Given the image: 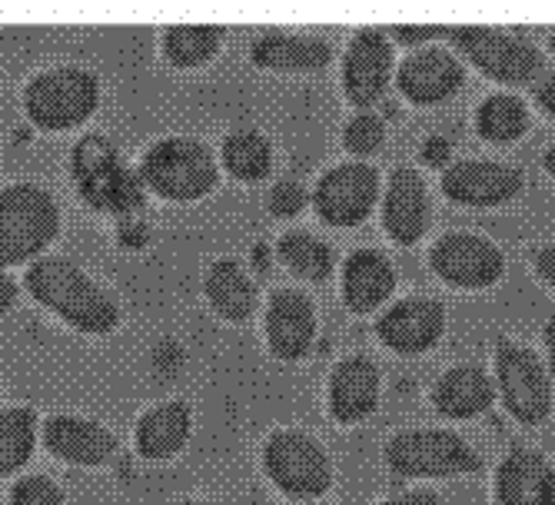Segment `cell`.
<instances>
[{"label":"cell","instance_id":"7c38bea8","mask_svg":"<svg viewBox=\"0 0 555 505\" xmlns=\"http://www.w3.org/2000/svg\"><path fill=\"white\" fill-rule=\"evenodd\" d=\"M392 74V50L379 30H360L343 64V87L357 107H373Z\"/></svg>","mask_w":555,"mask_h":505},{"label":"cell","instance_id":"8992f818","mask_svg":"<svg viewBox=\"0 0 555 505\" xmlns=\"http://www.w3.org/2000/svg\"><path fill=\"white\" fill-rule=\"evenodd\" d=\"M386 459L402 476H449L476 472L482 463L476 452L446 429H413L399 432L386 445Z\"/></svg>","mask_w":555,"mask_h":505},{"label":"cell","instance_id":"8fae6325","mask_svg":"<svg viewBox=\"0 0 555 505\" xmlns=\"http://www.w3.org/2000/svg\"><path fill=\"white\" fill-rule=\"evenodd\" d=\"M433 267L456 286H489L502 276V252L476 233H449L433 249Z\"/></svg>","mask_w":555,"mask_h":505},{"label":"cell","instance_id":"5b68a950","mask_svg":"<svg viewBox=\"0 0 555 505\" xmlns=\"http://www.w3.org/2000/svg\"><path fill=\"white\" fill-rule=\"evenodd\" d=\"M100 100V83L80 67H54L37 74L24 90L27 117L43 130H70L83 124Z\"/></svg>","mask_w":555,"mask_h":505},{"label":"cell","instance_id":"ffe728a7","mask_svg":"<svg viewBox=\"0 0 555 505\" xmlns=\"http://www.w3.org/2000/svg\"><path fill=\"white\" fill-rule=\"evenodd\" d=\"M463 83V67L442 50H423L399 67V90L416 104H436V100L456 93Z\"/></svg>","mask_w":555,"mask_h":505},{"label":"cell","instance_id":"ab89813d","mask_svg":"<svg viewBox=\"0 0 555 505\" xmlns=\"http://www.w3.org/2000/svg\"><path fill=\"white\" fill-rule=\"evenodd\" d=\"M545 346H548V363H552V376H555V316L545 326Z\"/></svg>","mask_w":555,"mask_h":505},{"label":"cell","instance_id":"60d3db41","mask_svg":"<svg viewBox=\"0 0 555 505\" xmlns=\"http://www.w3.org/2000/svg\"><path fill=\"white\" fill-rule=\"evenodd\" d=\"M545 167H548V170L555 173V146H552V150H548V154H545Z\"/></svg>","mask_w":555,"mask_h":505},{"label":"cell","instance_id":"484cf974","mask_svg":"<svg viewBox=\"0 0 555 505\" xmlns=\"http://www.w3.org/2000/svg\"><path fill=\"white\" fill-rule=\"evenodd\" d=\"M34 436H37L34 410L14 406V410L0 413V476L21 469L30 459Z\"/></svg>","mask_w":555,"mask_h":505},{"label":"cell","instance_id":"7402d4cb","mask_svg":"<svg viewBox=\"0 0 555 505\" xmlns=\"http://www.w3.org/2000/svg\"><path fill=\"white\" fill-rule=\"evenodd\" d=\"M254 61L270 70H317L330 61V43L286 30H267L254 40Z\"/></svg>","mask_w":555,"mask_h":505},{"label":"cell","instance_id":"f1b7e54d","mask_svg":"<svg viewBox=\"0 0 555 505\" xmlns=\"http://www.w3.org/2000/svg\"><path fill=\"white\" fill-rule=\"evenodd\" d=\"M280 257L286 260L289 270H296L307 280H326L333 270V249L313 233H302V230H293L280 239Z\"/></svg>","mask_w":555,"mask_h":505},{"label":"cell","instance_id":"603a6c76","mask_svg":"<svg viewBox=\"0 0 555 505\" xmlns=\"http://www.w3.org/2000/svg\"><path fill=\"white\" fill-rule=\"evenodd\" d=\"M190 436V410L183 402H164L137 423V449L143 459H170Z\"/></svg>","mask_w":555,"mask_h":505},{"label":"cell","instance_id":"7a4b0ae2","mask_svg":"<svg viewBox=\"0 0 555 505\" xmlns=\"http://www.w3.org/2000/svg\"><path fill=\"white\" fill-rule=\"evenodd\" d=\"M74 183L93 210L114 217H133L143 207V180L133 173L120 150L100 133H87L70 154Z\"/></svg>","mask_w":555,"mask_h":505},{"label":"cell","instance_id":"9a60e30c","mask_svg":"<svg viewBox=\"0 0 555 505\" xmlns=\"http://www.w3.org/2000/svg\"><path fill=\"white\" fill-rule=\"evenodd\" d=\"M267 336L280 360H299L313 346L317 336V313L313 302L299 289H280L270 299L267 313Z\"/></svg>","mask_w":555,"mask_h":505},{"label":"cell","instance_id":"9c48e42d","mask_svg":"<svg viewBox=\"0 0 555 505\" xmlns=\"http://www.w3.org/2000/svg\"><path fill=\"white\" fill-rule=\"evenodd\" d=\"M379 193V177L366 164H343L320 180L317 213L333 226H357L370 217Z\"/></svg>","mask_w":555,"mask_h":505},{"label":"cell","instance_id":"4316f807","mask_svg":"<svg viewBox=\"0 0 555 505\" xmlns=\"http://www.w3.org/2000/svg\"><path fill=\"white\" fill-rule=\"evenodd\" d=\"M220 27H204V24H173L167 27L164 50L177 67H199L207 64L217 47H220Z\"/></svg>","mask_w":555,"mask_h":505},{"label":"cell","instance_id":"52a82bcc","mask_svg":"<svg viewBox=\"0 0 555 505\" xmlns=\"http://www.w3.org/2000/svg\"><path fill=\"white\" fill-rule=\"evenodd\" d=\"M263 463H267L270 479L293 498L323 495L333 479L330 459L320 449V442H313L307 432H296V429H283L267 442Z\"/></svg>","mask_w":555,"mask_h":505},{"label":"cell","instance_id":"f35d334b","mask_svg":"<svg viewBox=\"0 0 555 505\" xmlns=\"http://www.w3.org/2000/svg\"><path fill=\"white\" fill-rule=\"evenodd\" d=\"M539 104L555 117V74L542 80V87H539Z\"/></svg>","mask_w":555,"mask_h":505},{"label":"cell","instance_id":"ba28073f","mask_svg":"<svg viewBox=\"0 0 555 505\" xmlns=\"http://www.w3.org/2000/svg\"><path fill=\"white\" fill-rule=\"evenodd\" d=\"M452 37L473 64L502 83H529L542 70L539 50L499 27H456Z\"/></svg>","mask_w":555,"mask_h":505},{"label":"cell","instance_id":"74e56055","mask_svg":"<svg viewBox=\"0 0 555 505\" xmlns=\"http://www.w3.org/2000/svg\"><path fill=\"white\" fill-rule=\"evenodd\" d=\"M386 505H439L433 492H406V495H399V498H389Z\"/></svg>","mask_w":555,"mask_h":505},{"label":"cell","instance_id":"1f68e13d","mask_svg":"<svg viewBox=\"0 0 555 505\" xmlns=\"http://www.w3.org/2000/svg\"><path fill=\"white\" fill-rule=\"evenodd\" d=\"M14 505H64V495L61 489L43 479V476H27L14 485V495H11Z\"/></svg>","mask_w":555,"mask_h":505},{"label":"cell","instance_id":"d590c367","mask_svg":"<svg viewBox=\"0 0 555 505\" xmlns=\"http://www.w3.org/2000/svg\"><path fill=\"white\" fill-rule=\"evenodd\" d=\"M14 299H17V286L8 273H0V313H8L14 307Z\"/></svg>","mask_w":555,"mask_h":505},{"label":"cell","instance_id":"30bf717a","mask_svg":"<svg viewBox=\"0 0 555 505\" xmlns=\"http://www.w3.org/2000/svg\"><path fill=\"white\" fill-rule=\"evenodd\" d=\"M499 386H502V399H506V406L513 410L516 419L522 423L545 419L552 406V389H548L545 370L539 366V360L529 349L516 342L499 346Z\"/></svg>","mask_w":555,"mask_h":505},{"label":"cell","instance_id":"e575fe53","mask_svg":"<svg viewBox=\"0 0 555 505\" xmlns=\"http://www.w3.org/2000/svg\"><path fill=\"white\" fill-rule=\"evenodd\" d=\"M436 34H442V27H396V37H399L402 43H416V40L436 37Z\"/></svg>","mask_w":555,"mask_h":505},{"label":"cell","instance_id":"b9f144b4","mask_svg":"<svg viewBox=\"0 0 555 505\" xmlns=\"http://www.w3.org/2000/svg\"><path fill=\"white\" fill-rule=\"evenodd\" d=\"M177 505H204V502H177Z\"/></svg>","mask_w":555,"mask_h":505},{"label":"cell","instance_id":"83f0119b","mask_svg":"<svg viewBox=\"0 0 555 505\" xmlns=\"http://www.w3.org/2000/svg\"><path fill=\"white\" fill-rule=\"evenodd\" d=\"M270 143L257 130H233L223 140V164L236 180H260L270 170Z\"/></svg>","mask_w":555,"mask_h":505},{"label":"cell","instance_id":"6da1fadb","mask_svg":"<svg viewBox=\"0 0 555 505\" xmlns=\"http://www.w3.org/2000/svg\"><path fill=\"white\" fill-rule=\"evenodd\" d=\"M27 289L50 313L83 333H111L120 320L114 296L64 257L37 260L27 273Z\"/></svg>","mask_w":555,"mask_h":505},{"label":"cell","instance_id":"8d00e7d4","mask_svg":"<svg viewBox=\"0 0 555 505\" xmlns=\"http://www.w3.org/2000/svg\"><path fill=\"white\" fill-rule=\"evenodd\" d=\"M535 267H539V273L555 286V246H545L542 252H539V260H535Z\"/></svg>","mask_w":555,"mask_h":505},{"label":"cell","instance_id":"277c9868","mask_svg":"<svg viewBox=\"0 0 555 505\" xmlns=\"http://www.w3.org/2000/svg\"><path fill=\"white\" fill-rule=\"evenodd\" d=\"M140 180L154 193L183 204V199H199L214 190L217 164H214V154L199 140L170 137L146 150V157L140 164Z\"/></svg>","mask_w":555,"mask_h":505},{"label":"cell","instance_id":"4fadbf2b","mask_svg":"<svg viewBox=\"0 0 555 505\" xmlns=\"http://www.w3.org/2000/svg\"><path fill=\"white\" fill-rule=\"evenodd\" d=\"M519 186L522 180L513 167H502L492 160H463L456 167H449L442 177L446 196L469 207H492L502 204V199H513Z\"/></svg>","mask_w":555,"mask_h":505},{"label":"cell","instance_id":"ac0fdd59","mask_svg":"<svg viewBox=\"0 0 555 505\" xmlns=\"http://www.w3.org/2000/svg\"><path fill=\"white\" fill-rule=\"evenodd\" d=\"M383 217L396 243H416L423 236L426 220H429V199H426V183L416 170L402 167L392 173Z\"/></svg>","mask_w":555,"mask_h":505},{"label":"cell","instance_id":"3957f363","mask_svg":"<svg viewBox=\"0 0 555 505\" xmlns=\"http://www.w3.org/2000/svg\"><path fill=\"white\" fill-rule=\"evenodd\" d=\"M57 204L37 183H11L0 190V267L27 263L57 236Z\"/></svg>","mask_w":555,"mask_h":505},{"label":"cell","instance_id":"44dd1931","mask_svg":"<svg viewBox=\"0 0 555 505\" xmlns=\"http://www.w3.org/2000/svg\"><path fill=\"white\" fill-rule=\"evenodd\" d=\"M392 286H396V273H392V267L383 252L360 249L346 260L343 296L349 302V310H357V313L376 310L379 302L392 293Z\"/></svg>","mask_w":555,"mask_h":505},{"label":"cell","instance_id":"cb8c5ba5","mask_svg":"<svg viewBox=\"0 0 555 505\" xmlns=\"http://www.w3.org/2000/svg\"><path fill=\"white\" fill-rule=\"evenodd\" d=\"M433 399L439 413L452 419H466L492 406V383L479 366H456L439 379Z\"/></svg>","mask_w":555,"mask_h":505},{"label":"cell","instance_id":"d6986e66","mask_svg":"<svg viewBox=\"0 0 555 505\" xmlns=\"http://www.w3.org/2000/svg\"><path fill=\"white\" fill-rule=\"evenodd\" d=\"M379 396V373L370 360L352 357L343 360L330 379V406L339 423H357L376 410Z\"/></svg>","mask_w":555,"mask_h":505},{"label":"cell","instance_id":"d6a6232c","mask_svg":"<svg viewBox=\"0 0 555 505\" xmlns=\"http://www.w3.org/2000/svg\"><path fill=\"white\" fill-rule=\"evenodd\" d=\"M302 204H307V193H302V186L293 183V180L276 183L273 193H270V210L276 217H296L302 210Z\"/></svg>","mask_w":555,"mask_h":505},{"label":"cell","instance_id":"836d02e7","mask_svg":"<svg viewBox=\"0 0 555 505\" xmlns=\"http://www.w3.org/2000/svg\"><path fill=\"white\" fill-rule=\"evenodd\" d=\"M423 160H426L429 167H446V160H449V140H442V137L426 140V146H423Z\"/></svg>","mask_w":555,"mask_h":505},{"label":"cell","instance_id":"5bb4252c","mask_svg":"<svg viewBox=\"0 0 555 505\" xmlns=\"http://www.w3.org/2000/svg\"><path fill=\"white\" fill-rule=\"evenodd\" d=\"M43 439L54 456H61L67 463H80V466H104L117 449V439L111 429H104L93 419L67 416V413L47 419Z\"/></svg>","mask_w":555,"mask_h":505},{"label":"cell","instance_id":"2e32d148","mask_svg":"<svg viewBox=\"0 0 555 505\" xmlns=\"http://www.w3.org/2000/svg\"><path fill=\"white\" fill-rule=\"evenodd\" d=\"M502 505H555V472L532 449H513L495 476Z\"/></svg>","mask_w":555,"mask_h":505},{"label":"cell","instance_id":"7bdbcfd3","mask_svg":"<svg viewBox=\"0 0 555 505\" xmlns=\"http://www.w3.org/2000/svg\"><path fill=\"white\" fill-rule=\"evenodd\" d=\"M552 47H555V34H552Z\"/></svg>","mask_w":555,"mask_h":505},{"label":"cell","instance_id":"d4e9b609","mask_svg":"<svg viewBox=\"0 0 555 505\" xmlns=\"http://www.w3.org/2000/svg\"><path fill=\"white\" fill-rule=\"evenodd\" d=\"M207 296L214 302V310L227 320H246L257 310V289L233 260H220L210 267Z\"/></svg>","mask_w":555,"mask_h":505},{"label":"cell","instance_id":"f546056e","mask_svg":"<svg viewBox=\"0 0 555 505\" xmlns=\"http://www.w3.org/2000/svg\"><path fill=\"white\" fill-rule=\"evenodd\" d=\"M529 127V114L522 107V100L509 96V93H495L479 107V130L489 140L509 143L516 137H522Z\"/></svg>","mask_w":555,"mask_h":505},{"label":"cell","instance_id":"e0dca14e","mask_svg":"<svg viewBox=\"0 0 555 505\" xmlns=\"http://www.w3.org/2000/svg\"><path fill=\"white\" fill-rule=\"evenodd\" d=\"M446 313L436 299H402L379 320V336L396 352H423L442 333Z\"/></svg>","mask_w":555,"mask_h":505},{"label":"cell","instance_id":"4dcf8cb0","mask_svg":"<svg viewBox=\"0 0 555 505\" xmlns=\"http://www.w3.org/2000/svg\"><path fill=\"white\" fill-rule=\"evenodd\" d=\"M383 143V124L373 114H360L357 120H349L346 127V146L352 154H373Z\"/></svg>","mask_w":555,"mask_h":505}]
</instances>
